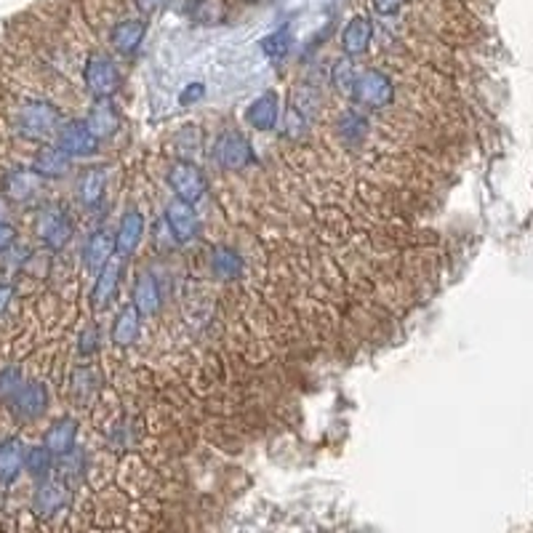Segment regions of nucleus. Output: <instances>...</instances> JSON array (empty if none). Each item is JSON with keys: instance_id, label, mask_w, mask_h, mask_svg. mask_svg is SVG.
I'll return each mask as SVG.
<instances>
[{"instance_id": "f257e3e1", "label": "nucleus", "mask_w": 533, "mask_h": 533, "mask_svg": "<svg viewBox=\"0 0 533 533\" xmlns=\"http://www.w3.org/2000/svg\"><path fill=\"white\" fill-rule=\"evenodd\" d=\"M62 126V112L57 104L46 99H27L16 112H13V131L24 139H49L57 137Z\"/></svg>"}, {"instance_id": "f03ea898", "label": "nucleus", "mask_w": 533, "mask_h": 533, "mask_svg": "<svg viewBox=\"0 0 533 533\" xmlns=\"http://www.w3.org/2000/svg\"><path fill=\"white\" fill-rule=\"evenodd\" d=\"M35 235L38 240L43 243V248L49 251H65L67 243L73 240L76 235V225H73V217L70 211L62 206V203H46L40 211H38V219H35Z\"/></svg>"}, {"instance_id": "7ed1b4c3", "label": "nucleus", "mask_w": 533, "mask_h": 533, "mask_svg": "<svg viewBox=\"0 0 533 533\" xmlns=\"http://www.w3.org/2000/svg\"><path fill=\"white\" fill-rule=\"evenodd\" d=\"M165 182H168L173 198H179V200H184V203H190V206H198V203L206 198V192H209L206 171H203L198 163L184 160V157H179V160H173V163L168 165Z\"/></svg>"}, {"instance_id": "20e7f679", "label": "nucleus", "mask_w": 533, "mask_h": 533, "mask_svg": "<svg viewBox=\"0 0 533 533\" xmlns=\"http://www.w3.org/2000/svg\"><path fill=\"white\" fill-rule=\"evenodd\" d=\"M83 80H85V88H88V93H91L93 102H99V99H115V93L123 85L120 67L107 54H91L88 57V62L83 67Z\"/></svg>"}, {"instance_id": "39448f33", "label": "nucleus", "mask_w": 533, "mask_h": 533, "mask_svg": "<svg viewBox=\"0 0 533 533\" xmlns=\"http://www.w3.org/2000/svg\"><path fill=\"white\" fill-rule=\"evenodd\" d=\"M352 102L366 112L386 110L395 102V83L381 70H366L358 77V85L352 91Z\"/></svg>"}, {"instance_id": "423d86ee", "label": "nucleus", "mask_w": 533, "mask_h": 533, "mask_svg": "<svg viewBox=\"0 0 533 533\" xmlns=\"http://www.w3.org/2000/svg\"><path fill=\"white\" fill-rule=\"evenodd\" d=\"M70 499H73V488L65 485L62 480H43L38 483L35 493H32V502H30V515L38 518L40 523H49L54 520L57 515H62L67 507H70Z\"/></svg>"}, {"instance_id": "0eeeda50", "label": "nucleus", "mask_w": 533, "mask_h": 533, "mask_svg": "<svg viewBox=\"0 0 533 533\" xmlns=\"http://www.w3.org/2000/svg\"><path fill=\"white\" fill-rule=\"evenodd\" d=\"M214 163L222 168V171H245L253 160L256 153L248 142L245 134L240 131H225L214 139V150H211Z\"/></svg>"}, {"instance_id": "6e6552de", "label": "nucleus", "mask_w": 533, "mask_h": 533, "mask_svg": "<svg viewBox=\"0 0 533 533\" xmlns=\"http://www.w3.org/2000/svg\"><path fill=\"white\" fill-rule=\"evenodd\" d=\"M49 403H51V395L46 389L43 381H24V386L5 403L11 416L22 424H30L35 419H40L46 411H49Z\"/></svg>"}, {"instance_id": "1a4fd4ad", "label": "nucleus", "mask_w": 533, "mask_h": 533, "mask_svg": "<svg viewBox=\"0 0 533 533\" xmlns=\"http://www.w3.org/2000/svg\"><path fill=\"white\" fill-rule=\"evenodd\" d=\"M54 145L67 155V157H91V155L99 153V139L91 134V129L85 126V120L73 118V120H65L54 137Z\"/></svg>"}, {"instance_id": "9d476101", "label": "nucleus", "mask_w": 533, "mask_h": 533, "mask_svg": "<svg viewBox=\"0 0 533 533\" xmlns=\"http://www.w3.org/2000/svg\"><path fill=\"white\" fill-rule=\"evenodd\" d=\"M163 222L171 232L173 243H179V245H187V243L198 240V235H200V219H198L195 206H190L179 198L168 200V206L163 211Z\"/></svg>"}, {"instance_id": "9b49d317", "label": "nucleus", "mask_w": 533, "mask_h": 533, "mask_svg": "<svg viewBox=\"0 0 533 533\" xmlns=\"http://www.w3.org/2000/svg\"><path fill=\"white\" fill-rule=\"evenodd\" d=\"M110 168L107 165H85L76 179V198L77 203L88 211H96L104 203V192H107V176Z\"/></svg>"}, {"instance_id": "f8f14e48", "label": "nucleus", "mask_w": 533, "mask_h": 533, "mask_svg": "<svg viewBox=\"0 0 533 533\" xmlns=\"http://www.w3.org/2000/svg\"><path fill=\"white\" fill-rule=\"evenodd\" d=\"M80 259H83L85 272L99 275V272L115 259V235L107 232V229H93V232L85 237V243H83Z\"/></svg>"}, {"instance_id": "ddd939ff", "label": "nucleus", "mask_w": 533, "mask_h": 533, "mask_svg": "<svg viewBox=\"0 0 533 533\" xmlns=\"http://www.w3.org/2000/svg\"><path fill=\"white\" fill-rule=\"evenodd\" d=\"M145 214L139 209H129L115 229V256L118 259H131L145 240Z\"/></svg>"}, {"instance_id": "4468645a", "label": "nucleus", "mask_w": 533, "mask_h": 533, "mask_svg": "<svg viewBox=\"0 0 533 533\" xmlns=\"http://www.w3.org/2000/svg\"><path fill=\"white\" fill-rule=\"evenodd\" d=\"M43 192V179L32 168H11L3 176V195L13 203H32Z\"/></svg>"}, {"instance_id": "2eb2a0df", "label": "nucleus", "mask_w": 533, "mask_h": 533, "mask_svg": "<svg viewBox=\"0 0 533 533\" xmlns=\"http://www.w3.org/2000/svg\"><path fill=\"white\" fill-rule=\"evenodd\" d=\"M245 123L259 134L275 131L280 123V96L275 91H264L262 96H256L245 110Z\"/></svg>"}, {"instance_id": "dca6fc26", "label": "nucleus", "mask_w": 533, "mask_h": 533, "mask_svg": "<svg viewBox=\"0 0 533 533\" xmlns=\"http://www.w3.org/2000/svg\"><path fill=\"white\" fill-rule=\"evenodd\" d=\"M83 120H85V126L91 129V134H93L99 142L112 139V137L120 131V123H123L120 110H118V104H115L112 99H99V102H93L91 110H88V115H85Z\"/></svg>"}, {"instance_id": "f3484780", "label": "nucleus", "mask_w": 533, "mask_h": 533, "mask_svg": "<svg viewBox=\"0 0 533 533\" xmlns=\"http://www.w3.org/2000/svg\"><path fill=\"white\" fill-rule=\"evenodd\" d=\"M120 280H123V259H112L93 280L91 286V306L93 309H107V306L115 302L118 297V289H120Z\"/></svg>"}, {"instance_id": "a211bd4d", "label": "nucleus", "mask_w": 533, "mask_h": 533, "mask_svg": "<svg viewBox=\"0 0 533 533\" xmlns=\"http://www.w3.org/2000/svg\"><path fill=\"white\" fill-rule=\"evenodd\" d=\"M374 40V22L369 16H352L342 30V51L344 57L355 59L371 49Z\"/></svg>"}, {"instance_id": "6ab92c4d", "label": "nucleus", "mask_w": 533, "mask_h": 533, "mask_svg": "<svg viewBox=\"0 0 533 533\" xmlns=\"http://www.w3.org/2000/svg\"><path fill=\"white\" fill-rule=\"evenodd\" d=\"M131 305L139 309L142 317H153L163 306V286L155 278L153 272H139L134 280V291H131Z\"/></svg>"}, {"instance_id": "aec40b11", "label": "nucleus", "mask_w": 533, "mask_h": 533, "mask_svg": "<svg viewBox=\"0 0 533 533\" xmlns=\"http://www.w3.org/2000/svg\"><path fill=\"white\" fill-rule=\"evenodd\" d=\"M369 131H371V120H369V115L366 112H360V110H344L339 118H336V123H333V134L339 137V142L344 145V147H358V145H363L366 139H369Z\"/></svg>"}, {"instance_id": "412c9836", "label": "nucleus", "mask_w": 533, "mask_h": 533, "mask_svg": "<svg viewBox=\"0 0 533 533\" xmlns=\"http://www.w3.org/2000/svg\"><path fill=\"white\" fill-rule=\"evenodd\" d=\"M139 333H142V315L134 305H123L118 309L115 320H112V328H110V339L115 347L120 350H129L139 342Z\"/></svg>"}, {"instance_id": "4be33fe9", "label": "nucleus", "mask_w": 533, "mask_h": 533, "mask_svg": "<svg viewBox=\"0 0 533 533\" xmlns=\"http://www.w3.org/2000/svg\"><path fill=\"white\" fill-rule=\"evenodd\" d=\"M77 443V422L73 416H59L49 424L46 435H43V446L57 458L67 457L76 451Z\"/></svg>"}, {"instance_id": "5701e85b", "label": "nucleus", "mask_w": 533, "mask_h": 533, "mask_svg": "<svg viewBox=\"0 0 533 533\" xmlns=\"http://www.w3.org/2000/svg\"><path fill=\"white\" fill-rule=\"evenodd\" d=\"M209 267H211V275L217 280H222V283H235L245 272L243 256L232 245H214L211 248V256H209Z\"/></svg>"}, {"instance_id": "b1692460", "label": "nucleus", "mask_w": 533, "mask_h": 533, "mask_svg": "<svg viewBox=\"0 0 533 533\" xmlns=\"http://www.w3.org/2000/svg\"><path fill=\"white\" fill-rule=\"evenodd\" d=\"M147 35V22L145 19H123L112 27L110 32V43L120 57H131L139 51L142 40Z\"/></svg>"}, {"instance_id": "393cba45", "label": "nucleus", "mask_w": 533, "mask_h": 533, "mask_svg": "<svg viewBox=\"0 0 533 533\" xmlns=\"http://www.w3.org/2000/svg\"><path fill=\"white\" fill-rule=\"evenodd\" d=\"M24 457L27 449L19 438H3L0 440V485L8 488L19 480L22 469H24Z\"/></svg>"}, {"instance_id": "a878e982", "label": "nucleus", "mask_w": 533, "mask_h": 533, "mask_svg": "<svg viewBox=\"0 0 533 533\" xmlns=\"http://www.w3.org/2000/svg\"><path fill=\"white\" fill-rule=\"evenodd\" d=\"M30 168H32L40 179H62V176L70 173L73 157H67L57 145H49V147H40V150L35 153V160H32Z\"/></svg>"}, {"instance_id": "bb28decb", "label": "nucleus", "mask_w": 533, "mask_h": 533, "mask_svg": "<svg viewBox=\"0 0 533 533\" xmlns=\"http://www.w3.org/2000/svg\"><path fill=\"white\" fill-rule=\"evenodd\" d=\"M358 67H355V62L350 59V57H342V59H336L333 65H331V88L336 91V93H342V96H352V91H355V85H358Z\"/></svg>"}, {"instance_id": "cd10ccee", "label": "nucleus", "mask_w": 533, "mask_h": 533, "mask_svg": "<svg viewBox=\"0 0 533 533\" xmlns=\"http://www.w3.org/2000/svg\"><path fill=\"white\" fill-rule=\"evenodd\" d=\"M54 464L57 457L40 443V446H32L27 449V457H24V469L32 480L43 483V480H51V472H54Z\"/></svg>"}, {"instance_id": "c85d7f7f", "label": "nucleus", "mask_w": 533, "mask_h": 533, "mask_svg": "<svg viewBox=\"0 0 533 533\" xmlns=\"http://www.w3.org/2000/svg\"><path fill=\"white\" fill-rule=\"evenodd\" d=\"M85 475H88V457H85V451L76 449L73 454L59 458V480L65 485L77 488L85 480Z\"/></svg>"}, {"instance_id": "c756f323", "label": "nucleus", "mask_w": 533, "mask_h": 533, "mask_svg": "<svg viewBox=\"0 0 533 533\" xmlns=\"http://www.w3.org/2000/svg\"><path fill=\"white\" fill-rule=\"evenodd\" d=\"M70 389H73L77 403H91L93 395H96V389H99V374L91 366H80V369L73 371Z\"/></svg>"}, {"instance_id": "7c9ffc66", "label": "nucleus", "mask_w": 533, "mask_h": 533, "mask_svg": "<svg viewBox=\"0 0 533 533\" xmlns=\"http://www.w3.org/2000/svg\"><path fill=\"white\" fill-rule=\"evenodd\" d=\"M309 126H312V120L306 118L299 107H294V104L289 102V107L283 110V129H280L283 137L291 139V142H302L306 134H309Z\"/></svg>"}, {"instance_id": "2f4dec72", "label": "nucleus", "mask_w": 533, "mask_h": 533, "mask_svg": "<svg viewBox=\"0 0 533 533\" xmlns=\"http://www.w3.org/2000/svg\"><path fill=\"white\" fill-rule=\"evenodd\" d=\"M291 43H294L291 30H275L267 38H262V54L267 59H275L278 62V59H283L291 51Z\"/></svg>"}, {"instance_id": "473e14b6", "label": "nucleus", "mask_w": 533, "mask_h": 533, "mask_svg": "<svg viewBox=\"0 0 533 533\" xmlns=\"http://www.w3.org/2000/svg\"><path fill=\"white\" fill-rule=\"evenodd\" d=\"M24 374L19 366H5L0 369V403H8L22 386H24Z\"/></svg>"}, {"instance_id": "72a5a7b5", "label": "nucleus", "mask_w": 533, "mask_h": 533, "mask_svg": "<svg viewBox=\"0 0 533 533\" xmlns=\"http://www.w3.org/2000/svg\"><path fill=\"white\" fill-rule=\"evenodd\" d=\"M291 104L299 107L306 118L312 120V118L317 115V110H320V91L312 88V85H299V88L294 91V96H291Z\"/></svg>"}, {"instance_id": "f704fd0d", "label": "nucleus", "mask_w": 533, "mask_h": 533, "mask_svg": "<svg viewBox=\"0 0 533 533\" xmlns=\"http://www.w3.org/2000/svg\"><path fill=\"white\" fill-rule=\"evenodd\" d=\"M99 347H102V328L96 323H91L77 336V352L80 355H93V352H99Z\"/></svg>"}, {"instance_id": "c9c22d12", "label": "nucleus", "mask_w": 533, "mask_h": 533, "mask_svg": "<svg viewBox=\"0 0 533 533\" xmlns=\"http://www.w3.org/2000/svg\"><path fill=\"white\" fill-rule=\"evenodd\" d=\"M32 256V251L27 248V245H22L19 240L0 256V267L3 270H19V267H24L27 264V259Z\"/></svg>"}, {"instance_id": "e433bc0d", "label": "nucleus", "mask_w": 533, "mask_h": 533, "mask_svg": "<svg viewBox=\"0 0 533 533\" xmlns=\"http://www.w3.org/2000/svg\"><path fill=\"white\" fill-rule=\"evenodd\" d=\"M13 297H16V289H13V283H8V280H0V320L5 317V312L11 309L13 305Z\"/></svg>"}, {"instance_id": "4c0bfd02", "label": "nucleus", "mask_w": 533, "mask_h": 533, "mask_svg": "<svg viewBox=\"0 0 533 533\" xmlns=\"http://www.w3.org/2000/svg\"><path fill=\"white\" fill-rule=\"evenodd\" d=\"M203 93H206V85H203V83H190V85L179 93V102H182V104H192V102H200Z\"/></svg>"}, {"instance_id": "58836bf2", "label": "nucleus", "mask_w": 533, "mask_h": 533, "mask_svg": "<svg viewBox=\"0 0 533 533\" xmlns=\"http://www.w3.org/2000/svg\"><path fill=\"white\" fill-rule=\"evenodd\" d=\"M16 237H19V232H16V227H13L11 222H3V225H0V256L16 243Z\"/></svg>"}, {"instance_id": "ea45409f", "label": "nucleus", "mask_w": 533, "mask_h": 533, "mask_svg": "<svg viewBox=\"0 0 533 533\" xmlns=\"http://www.w3.org/2000/svg\"><path fill=\"white\" fill-rule=\"evenodd\" d=\"M403 5H405V0H374V8H377V13H381V16H392Z\"/></svg>"}, {"instance_id": "a19ab883", "label": "nucleus", "mask_w": 533, "mask_h": 533, "mask_svg": "<svg viewBox=\"0 0 533 533\" xmlns=\"http://www.w3.org/2000/svg\"><path fill=\"white\" fill-rule=\"evenodd\" d=\"M8 214H11V200L5 195H0V225L8 222Z\"/></svg>"}]
</instances>
